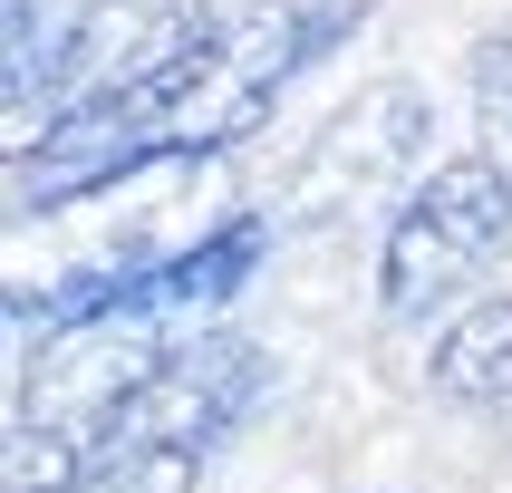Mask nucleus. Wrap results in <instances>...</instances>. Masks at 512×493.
I'll use <instances>...</instances> for the list:
<instances>
[{"instance_id": "nucleus-1", "label": "nucleus", "mask_w": 512, "mask_h": 493, "mask_svg": "<svg viewBox=\"0 0 512 493\" xmlns=\"http://www.w3.org/2000/svg\"><path fill=\"white\" fill-rule=\"evenodd\" d=\"M348 20H358V0H252V10H232V20L203 39L194 68L155 87L165 165H194V155H223V145L261 136L271 107L290 97V78H300Z\"/></svg>"}, {"instance_id": "nucleus-2", "label": "nucleus", "mask_w": 512, "mask_h": 493, "mask_svg": "<svg viewBox=\"0 0 512 493\" xmlns=\"http://www.w3.org/2000/svg\"><path fill=\"white\" fill-rule=\"evenodd\" d=\"M512 252V174L493 155H445L426 184H406L377 242V319H445L464 310V290Z\"/></svg>"}, {"instance_id": "nucleus-3", "label": "nucleus", "mask_w": 512, "mask_h": 493, "mask_svg": "<svg viewBox=\"0 0 512 493\" xmlns=\"http://www.w3.org/2000/svg\"><path fill=\"white\" fill-rule=\"evenodd\" d=\"M213 0H78L58 20L49 49V87H39V116L87 107V97H136V87L184 78L213 39Z\"/></svg>"}, {"instance_id": "nucleus-4", "label": "nucleus", "mask_w": 512, "mask_h": 493, "mask_svg": "<svg viewBox=\"0 0 512 493\" xmlns=\"http://www.w3.org/2000/svg\"><path fill=\"white\" fill-rule=\"evenodd\" d=\"M416 155H426V97L387 78V87H368V97H348L310 136V155L290 174V213L329 232V223L377 213V203H406L397 184L416 174Z\"/></svg>"}, {"instance_id": "nucleus-5", "label": "nucleus", "mask_w": 512, "mask_h": 493, "mask_svg": "<svg viewBox=\"0 0 512 493\" xmlns=\"http://www.w3.org/2000/svg\"><path fill=\"white\" fill-rule=\"evenodd\" d=\"M271 397V358L252 339H174L116 416L107 455H213L252 406Z\"/></svg>"}, {"instance_id": "nucleus-6", "label": "nucleus", "mask_w": 512, "mask_h": 493, "mask_svg": "<svg viewBox=\"0 0 512 493\" xmlns=\"http://www.w3.org/2000/svg\"><path fill=\"white\" fill-rule=\"evenodd\" d=\"M261 252H271V223H252V213H232V223L194 232V242H174V252H136L126 261V290H116V319H184V310H213V300H232V290L261 271Z\"/></svg>"}, {"instance_id": "nucleus-7", "label": "nucleus", "mask_w": 512, "mask_h": 493, "mask_svg": "<svg viewBox=\"0 0 512 493\" xmlns=\"http://www.w3.org/2000/svg\"><path fill=\"white\" fill-rule=\"evenodd\" d=\"M426 397L464 406V416H493V406H512V300H464V310L435 319Z\"/></svg>"}, {"instance_id": "nucleus-8", "label": "nucleus", "mask_w": 512, "mask_h": 493, "mask_svg": "<svg viewBox=\"0 0 512 493\" xmlns=\"http://www.w3.org/2000/svg\"><path fill=\"white\" fill-rule=\"evenodd\" d=\"M464 78H474V107H484L493 126L512 136V20L474 39V58H464Z\"/></svg>"}]
</instances>
